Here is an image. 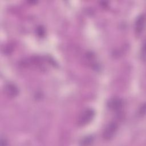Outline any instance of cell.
Here are the masks:
<instances>
[{"label":"cell","mask_w":146,"mask_h":146,"mask_svg":"<svg viewBox=\"0 0 146 146\" xmlns=\"http://www.w3.org/2000/svg\"><path fill=\"white\" fill-rule=\"evenodd\" d=\"M6 92L8 96L13 98L18 95V90L15 85L13 84H9L6 87Z\"/></svg>","instance_id":"obj_4"},{"label":"cell","mask_w":146,"mask_h":146,"mask_svg":"<svg viewBox=\"0 0 146 146\" xmlns=\"http://www.w3.org/2000/svg\"><path fill=\"white\" fill-rule=\"evenodd\" d=\"M141 50H141V56H143V59L144 60V56H145V44H144V43L143 44Z\"/></svg>","instance_id":"obj_7"},{"label":"cell","mask_w":146,"mask_h":146,"mask_svg":"<svg viewBox=\"0 0 146 146\" xmlns=\"http://www.w3.org/2000/svg\"><path fill=\"white\" fill-rule=\"evenodd\" d=\"M117 129V124L116 123L112 121L107 126L105 127L103 133V136L105 140H108L111 139L116 133Z\"/></svg>","instance_id":"obj_2"},{"label":"cell","mask_w":146,"mask_h":146,"mask_svg":"<svg viewBox=\"0 0 146 146\" xmlns=\"http://www.w3.org/2000/svg\"><path fill=\"white\" fill-rule=\"evenodd\" d=\"M110 106L112 108V109L114 110L115 111L119 110L122 107V102L119 99L113 100V101H112Z\"/></svg>","instance_id":"obj_5"},{"label":"cell","mask_w":146,"mask_h":146,"mask_svg":"<svg viewBox=\"0 0 146 146\" xmlns=\"http://www.w3.org/2000/svg\"><path fill=\"white\" fill-rule=\"evenodd\" d=\"M94 115L95 112L92 109H86L84 110L78 117V124L80 126H83L89 123L93 119Z\"/></svg>","instance_id":"obj_1"},{"label":"cell","mask_w":146,"mask_h":146,"mask_svg":"<svg viewBox=\"0 0 146 146\" xmlns=\"http://www.w3.org/2000/svg\"><path fill=\"white\" fill-rule=\"evenodd\" d=\"M92 141V137H86L82 139L81 141L82 145H88L90 144Z\"/></svg>","instance_id":"obj_6"},{"label":"cell","mask_w":146,"mask_h":146,"mask_svg":"<svg viewBox=\"0 0 146 146\" xmlns=\"http://www.w3.org/2000/svg\"><path fill=\"white\" fill-rule=\"evenodd\" d=\"M145 104H143V106L141 107V109L140 110V114L144 115L145 114Z\"/></svg>","instance_id":"obj_8"},{"label":"cell","mask_w":146,"mask_h":146,"mask_svg":"<svg viewBox=\"0 0 146 146\" xmlns=\"http://www.w3.org/2000/svg\"><path fill=\"white\" fill-rule=\"evenodd\" d=\"M145 25V16L144 14L140 15L136 20L135 23V30L137 34H141L144 29Z\"/></svg>","instance_id":"obj_3"}]
</instances>
